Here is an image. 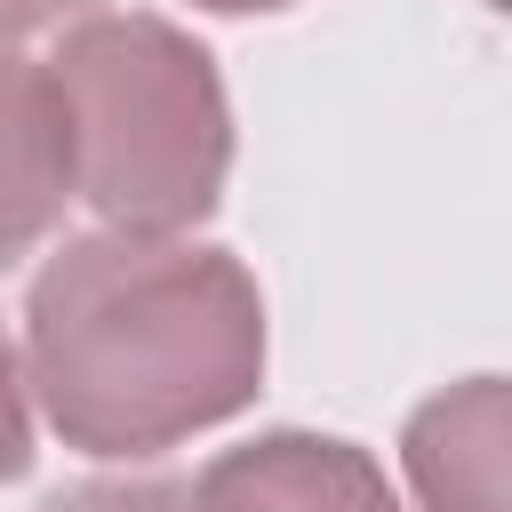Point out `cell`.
<instances>
[{
    "mask_svg": "<svg viewBox=\"0 0 512 512\" xmlns=\"http://www.w3.org/2000/svg\"><path fill=\"white\" fill-rule=\"evenodd\" d=\"M16 384L72 456L144 464L264 392V296L232 248L176 232L64 240L16 328Z\"/></svg>",
    "mask_w": 512,
    "mask_h": 512,
    "instance_id": "cell-1",
    "label": "cell"
},
{
    "mask_svg": "<svg viewBox=\"0 0 512 512\" xmlns=\"http://www.w3.org/2000/svg\"><path fill=\"white\" fill-rule=\"evenodd\" d=\"M96 0H8V40L24 48L40 24H64V16H88Z\"/></svg>",
    "mask_w": 512,
    "mask_h": 512,
    "instance_id": "cell-7",
    "label": "cell"
},
{
    "mask_svg": "<svg viewBox=\"0 0 512 512\" xmlns=\"http://www.w3.org/2000/svg\"><path fill=\"white\" fill-rule=\"evenodd\" d=\"M40 512H240L208 472H128V480H80L56 488Z\"/></svg>",
    "mask_w": 512,
    "mask_h": 512,
    "instance_id": "cell-6",
    "label": "cell"
},
{
    "mask_svg": "<svg viewBox=\"0 0 512 512\" xmlns=\"http://www.w3.org/2000/svg\"><path fill=\"white\" fill-rule=\"evenodd\" d=\"M72 192V136H64V104L56 80L32 48L8 56V256H32L40 232L64 216Z\"/></svg>",
    "mask_w": 512,
    "mask_h": 512,
    "instance_id": "cell-5",
    "label": "cell"
},
{
    "mask_svg": "<svg viewBox=\"0 0 512 512\" xmlns=\"http://www.w3.org/2000/svg\"><path fill=\"white\" fill-rule=\"evenodd\" d=\"M192 8H208V16H272L288 0H192Z\"/></svg>",
    "mask_w": 512,
    "mask_h": 512,
    "instance_id": "cell-8",
    "label": "cell"
},
{
    "mask_svg": "<svg viewBox=\"0 0 512 512\" xmlns=\"http://www.w3.org/2000/svg\"><path fill=\"white\" fill-rule=\"evenodd\" d=\"M400 472L416 512H512V376H464L408 408Z\"/></svg>",
    "mask_w": 512,
    "mask_h": 512,
    "instance_id": "cell-3",
    "label": "cell"
},
{
    "mask_svg": "<svg viewBox=\"0 0 512 512\" xmlns=\"http://www.w3.org/2000/svg\"><path fill=\"white\" fill-rule=\"evenodd\" d=\"M72 136V192L112 232H184L224 200L232 104L216 56L168 16H80L40 56Z\"/></svg>",
    "mask_w": 512,
    "mask_h": 512,
    "instance_id": "cell-2",
    "label": "cell"
},
{
    "mask_svg": "<svg viewBox=\"0 0 512 512\" xmlns=\"http://www.w3.org/2000/svg\"><path fill=\"white\" fill-rule=\"evenodd\" d=\"M208 480L240 504V512H400L384 464L360 440L336 432H256L248 448H224L208 464Z\"/></svg>",
    "mask_w": 512,
    "mask_h": 512,
    "instance_id": "cell-4",
    "label": "cell"
},
{
    "mask_svg": "<svg viewBox=\"0 0 512 512\" xmlns=\"http://www.w3.org/2000/svg\"><path fill=\"white\" fill-rule=\"evenodd\" d=\"M488 8H496V16H512V0H488Z\"/></svg>",
    "mask_w": 512,
    "mask_h": 512,
    "instance_id": "cell-9",
    "label": "cell"
}]
</instances>
